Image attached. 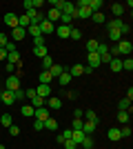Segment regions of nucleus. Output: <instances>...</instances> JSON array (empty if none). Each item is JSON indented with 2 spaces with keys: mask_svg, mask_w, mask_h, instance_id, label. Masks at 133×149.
Returning a JSON list of instances; mask_svg holds the SVG:
<instances>
[{
  "mask_svg": "<svg viewBox=\"0 0 133 149\" xmlns=\"http://www.w3.org/2000/svg\"><path fill=\"white\" fill-rule=\"evenodd\" d=\"M118 51H120L122 56H131V51H133V42H129L127 38H122L120 42H118Z\"/></svg>",
  "mask_w": 133,
  "mask_h": 149,
  "instance_id": "nucleus-1",
  "label": "nucleus"
},
{
  "mask_svg": "<svg viewBox=\"0 0 133 149\" xmlns=\"http://www.w3.org/2000/svg\"><path fill=\"white\" fill-rule=\"evenodd\" d=\"M5 89L7 91H16V89H20V78L18 76H9L5 80Z\"/></svg>",
  "mask_w": 133,
  "mask_h": 149,
  "instance_id": "nucleus-2",
  "label": "nucleus"
},
{
  "mask_svg": "<svg viewBox=\"0 0 133 149\" xmlns=\"http://www.w3.org/2000/svg\"><path fill=\"white\" fill-rule=\"evenodd\" d=\"M53 31H56V25H53V22H49L47 18L40 22V33H42V36H47V33H53Z\"/></svg>",
  "mask_w": 133,
  "mask_h": 149,
  "instance_id": "nucleus-3",
  "label": "nucleus"
},
{
  "mask_svg": "<svg viewBox=\"0 0 133 149\" xmlns=\"http://www.w3.org/2000/svg\"><path fill=\"white\" fill-rule=\"evenodd\" d=\"M0 102H5L7 107H11L13 102H16V98H13V91H0Z\"/></svg>",
  "mask_w": 133,
  "mask_h": 149,
  "instance_id": "nucleus-4",
  "label": "nucleus"
},
{
  "mask_svg": "<svg viewBox=\"0 0 133 149\" xmlns=\"http://www.w3.org/2000/svg\"><path fill=\"white\" fill-rule=\"evenodd\" d=\"M36 96H40V98H49L51 96V85H38V87H36Z\"/></svg>",
  "mask_w": 133,
  "mask_h": 149,
  "instance_id": "nucleus-5",
  "label": "nucleus"
},
{
  "mask_svg": "<svg viewBox=\"0 0 133 149\" xmlns=\"http://www.w3.org/2000/svg\"><path fill=\"white\" fill-rule=\"evenodd\" d=\"M44 102H47V109H60L62 107V100L58 98V96H49Z\"/></svg>",
  "mask_w": 133,
  "mask_h": 149,
  "instance_id": "nucleus-6",
  "label": "nucleus"
},
{
  "mask_svg": "<svg viewBox=\"0 0 133 149\" xmlns=\"http://www.w3.org/2000/svg\"><path fill=\"white\" fill-rule=\"evenodd\" d=\"M33 116H36V120H47V118H51V113H49V109L47 107H40V109H33Z\"/></svg>",
  "mask_w": 133,
  "mask_h": 149,
  "instance_id": "nucleus-7",
  "label": "nucleus"
},
{
  "mask_svg": "<svg viewBox=\"0 0 133 149\" xmlns=\"http://www.w3.org/2000/svg\"><path fill=\"white\" fill-rule=\"evenodd\" d=\"M87 60H89V65H87L89 69H98V67L102 65V62H100V56H98V54H89Z\"/></svg>",
  "mask_w": 133,
  "mask_h": 149,
  "instance_id": "nucleus-8",
  "label": "nucleus"
},
{
  "mask_svg": "<svg viewBox=\"0 0 133 149\" xmlns=\"http://www.w3.org/2000/svg\"><path fill=\"white\" fill-rule=\"evenodd\" d=\"M53 33H58V38H62V40H64V38H69V33H71V27H67V25H58Z\"/></svg>",
  "mask_w": 133,
  "mask_h": 149,
  "instance_id": "nucleus-9",
  "label": "nucleus"
},
{
  "mask_svg": "<svg viewBox=\"0 0 133 149\" xmlns=\"http://www.w3.org/2000/svg\"><path fill=\"white\" fill-rule=\"evenodd\" d=\"M56 80H58V85H60V87H67V85H69V82L73 80V78H71V74H69V71H62V74L58 76Z\"/></svg>",
  "mask_w": 133,
  "mask_h": 149,
  "instance_id": "nucleus-10",
  "label": "nucleus"
},
{
  "mask_svg": "<svg viewBox=\"0 0 133 149\" xmlns=\"http://www.w3.org/2000/svg\"><path fill=\"white\" fill-rule=\"evenodd\" d=\"M5 25L16 29V27H18V16H16V13H5Z\"/></svg>",
  "mask_w": 133,
  "mask_h": 149,
  "instance_id": "nucleus-11",
  "label": "nucleus"
},
{
  "mask_svg": "<svg viewBox=\"0 0 133 149\" xmlns=\"http://www.w3.org/2000/svg\"><path fill=\"white\" fill-rule=\"evenodd\" d=\"M25 36H27V29H20V27H16V29L11 31L13 42H20V40H25Z\"/></svg>",
  "mask_w": 133,
  "mask_h": 149,
  "instance_id": "nucleus-12",
  "label": "nucleus"
},
{
  "mask_svg": "<svg viewBox=\"0 0 133 149\" xmlns=\"http://www.w3.org/2000/svg\"><path fill=\"white\" fill-rule=\"evenodd\" d=\"M82 120H87V123H95V125L100 123V118H98V113H95L93 109H89V111H84V113H82Z\"/></svg>",
  "mask_w": 133,
  "mask_h": 149,
  "instance_id": "nucleus-13",
  "label": "nucleus"
},
{
  "mask_svg": "<svg viewBox=\"0 0 133 149\" xmlns=\"http://www.w3.org/2000/svg\"><path fill=\"white\" fill-rule=\"evenodd\" d=\"M33 56H38L40 60H42L44 56H49V51H47V47H44V45H33Z\"/></svg>",
  "mask_w": 133,
  "mask_h": 149,
  "instance_id": "nucleus-14",
  "label": "nucleus"
},
{
  "mask_svg": "<svg viewBox=\"0 0 133 149\" xmlns=\"http://www.w3.org/2000/svg\"><path fill=\"white\" fill-rule=\"evenodd\" d=\"M47 20H49V22H53V25H56L58 20H60V11H58L56 7H51L49 11H47Z\"/></svg>",
  "mask_w": 133,
  "mask_h": 149,
  "instance_id": "nucleus-15",
  "label": "nucleus"
},
{
  "mask_svg": "<svg viewBox=\"0 0 133 149\" xmlns=\"http://www.w3.org/2000/svg\"><path fill=\"white\" fill-rule=\"evenodd\" d=\"M104 7V2L102 0H89V9H91V13H98Z\"/></svg>",
  "mask_w": 133,
  "mask_h": 149,
  "instance_id": "nucleus-16",
  "label": "nucleus"
},
{
  "mask_svg": "<svg viewBox=\"0 0 133 149\" xmlns=\"http://www.w3.org/2000/svg\"><path fill=\"white\" fill-rule=\"evenodd\" d=\"M62 71H64V67H62V65H58V62H53V65H51V69H49L51 78H58V76L62 74Z\"/></svg>",
  "mask_w": 133,
  "mask_h": 149,
  "instance_id": "nucleus-17",
  "label": "nucleus"
},
{
  "mask_svg": "<svg viewBox=\"0 0 133 149\" xmlns=\"http://www.w3.org/2000/svg\"><path fill=\"white\" fill-rule=\"evenodd\" d=\"M107 136H109V140H111V143H118V140H120V129H115V127H111V129L107 131Z\"/></svg>",
  "mask_w": 133,
  "mask_h": 149,
  "instance_id": "nucleus-18",
  "label": "nucleus"
},
{
  "mask_svg": "<svg viewBox=\"0 0 133 149\" xmlns=\"http://www.w3.org/2000/svg\"><path fill=\"white\" fill-rule=\"evenodd\" d=\"M95 127H98L95 123H87V120H84V125H82V134H84V136H91V134L95 131Z\"/></svg>",
  "mask_w": 133,
  "mask_h": 149,
  "instance_id": "nucleus-19",
  "label": "nucleus"
},
{
  "mask_svg": "<svg viewBox=\"0 0 133 149\" xmlns=\"http://www.w3.org/2000/svg\"><path fill=\"white\" fill-rule=\"evenodd\" d=\"M29 105H31L33 109H40V107H44V98H40V96H33V98H29Z\"/></svg>",
  "mask_w": 133,
  "mask_h": 149,
  "instance_id": "nucleus-20",
  "label": "nucleus"
},
{
  "mask_svg": "<svg viewBox=\"0 0 133 149\" xmlns=\"http://www.w3.org/2000/svg\"><path fill=\"white\" fill-rule=\"evenodd\" d=\"M109 40H111V42H120L122 40L120 29H109Z\"/></svg>",
  "mask_w": 133,
  "mask_h": 149,
  "instance_id": "nucleus-21",
  "label": "nucleus"
},
{
  "mask_svg": "<svg viewBox=\"0 0 133 149\" xmlns=\"http://www.w3.org/2000/svg\"><path fill=\"white\" fill-rule=\"evenodd\" d=\"M0 125H2L5 129H9V127L13 125V118L9 116V113H2V116H0Z\"/></svg>",
  "mask_w": 133,
  "mask_h": 149,
  "instance_id": "nucleus-22",
  "label": "nucleus"
},
{
  "mask_svg": "<svg viewBox=\"0 0 133 149\" xmlns=\"http://www.w3.org/2000/svg\"><path fill=\"white\" fill-rule=\"evenodd\" d=\"M69 74H71V78H78V76L84 74V67H82V65H73V67L69 69Z\"/></svg>",
  "mask_w": 133,
  "mask_h": 149,
  "instance_id": "nucleus-23",
  "label": "nucleus"
},
{
  "mask_svg": "<svg viewBox=\"0 0 133 149\" xmlns=\"http://www.w3.org/2000/svg\"><path fill=\"white\" fill-rule=\"evenodd\" d=\"M27 33L33 36V38H40V36H42V33H40V25H29V27H27Z\"/></svg>",
  "mask_w": 133,
  "mask_h": 149,
  "instance_id": "nucleus-24",
  "label": "nucleus"
},
{
  "mask_svg": "<svg viewBox=\"0 0 133 149\" xmlns=\"http://www.w3.org/2000/svg\"><path fill=\"white\" fill-rule=\"evenodd\" d=\"M118 109H120V111H129V109H131V98H122L120 102H118Z\"/></svg>",
  "mask_w": 133,
  "mask_h": 149,
  "instance_id": "nucleus-25",
  "label": "nucleus"
},
{
  "mask_svg": "<svg viewBox=\"0 0 133 149\" xmlns=\"http://www.w3.org/2000/svg\"><path fill=\"white\" fill-rule=\"evenodd\" d=\"M51 80L53 78H51L49 71H40V85H51Z\"/></svg>",
  "mask_w": 133,
  "mask_h": 149,
  "instance_id": "nucleus-26",
  "label": "nucleus"
},
{
  "mask_svg": "<svg viewBox=\"0 0 133 149\" xmlns=\"http://www.w3.org/2000/svg\"><path fill=\"white\" fill-rule=\"evenodd\" d=\"M29 25H31V22H29V18H27V13L18 16V27H20V29H27Z\"/></svg>",
  "mask_w": 133,
  "mask_h": 149,
  "instance_id": "nucleus-27",
  "label": "nucleus"
},
{
  "mask_svg": "<svg viewBox=\"0 0 133 149\" xmlns=\"http://www.w3.org/2000/svg\"><path fill=\"white\" fill-rule=\"evenodd\" d=\"M109 65H111V71H115V74H118V71H122V60H118V58H113Z\"/></svg>",
  "mask_w": 133,
  "mask_h": 149,
  "instance_id": "nucleus-28",
  "label": "nucleus"
},
{
  "mask_svg": "<svg viewBox=\"0 0 133 149\" xmlns=\"http://www.w3.org/2000/svg\"><path fill=\"white\" fill-rule=\"evenodd\" d=\"M44 129H49V131H56V129H58V123H56L53 118H47V120H44Z\"/></svg>",
  "mask_w": 133,
  "mask_h": 149,
  "instance_id": "nucleus-29",
  "label": "nucleus"
},
{
  "mask_svg": "<svg viewBox=\"0 0 133 149\" xmlns=\"http://www.w3.org/2000/svg\"><path fill=\"white\" fill-rule=\"evenodd\" d=\"M93 13H91V9L89 7H82V9H78V18H91Z\"/></svg>",
  "mask_w": 133,
  "mask_h": 149,
  "instance_id": "nucleus-30",
  "label": "nucleus"
},
{
  "mask_svg": "<svg viewBox=\"0 0 133 149\" xmlns=\"http://www.w3.org/2000/svg\"><path fill=\"white\" fill-rule=\"evenodd\" d=\"M71 140H73L76 145H80L84 140V134H82V131H73V134H71Z\"/></svg>",
  "mask_w": 133,
  "mask_h": 149,
  "instance_id": "nucleus-31",
  "label": "nucleus"
},
{
  "mask_svg": "<svg viewBox=\"0 0 133 149\" xmlns=\"http://www.w3.org/2000/svg\"><path fill=\"white\" fill-rule=\"evenodd\" d=\"M60 22L67 27H71V22H73V18H71V13H60Z\"/></svg>",
  "mask_w": 133,
  "mask_h": 149,
  "instance_id": "nucleus-32",
  "label": "nucleus"
},
{
  "mask_svg": "<svg viewBox=\"0 0 133 149\" xmlns=\"http://www.w3.org/2000/svg\"><path fill=\"white\" fill-rule=\"evenodd\" d=\"M95 54H98V56H104V54H109V45L98 42V49H95Z\"/></svg>",
  "mask_w": 133,
  "mask_h": 149,
  "instance_id": "nucleus-33",
  "label": "nucleus"
},
{
  "mask_svg": "<svg viewBox=\"0 0 133 149\" xmlns=\"http://www.w3.org/2000/svg\"><path fill=\"white\" fill-rule=\"evenodd\" d=\"M111 11H113L115 16H122V11H124V5H120V2H113V5H111Z\"/></svg>",
  "mask_w": 133,
  "mask_h": 149,
  "instance_id": "nucleus-34",
  "label": "nucleus"
},
{
  "mask_svg": "<svg viewBox=\"0 0 133 149\" xmlns=\"http://www.w3.org/2000/svg\"><path fill=\"white\" fill-rule=\"evenodd\" d=\"M7 60L11 62V65H18V62H20V54H18V51H11V54L7 56Z\"/></svg>",
  "mask_w": 133,
  "mask_h": 149,
  "instance_id": "nucleus-35",
  "label": "nucleus"
},
{
  "mask_svg": "<svg viewBox=\"0 0 133 149\" xmlns=\"http://www.w3.org/2000/svg\"><path fill=\"white\" fill-rule=\"evenodd\" d=\"M129 116H131L129 111H118V120H120L122 125H129Z\"/></svg>",
  "mask_w": 133,
  "mask_h": 149,
  "instance_id": "nucleus-36",
  "label": "nucleus"
},
{
  "mask_svg": "<svg viewBox=\"0 0 133 149\" xmlns=\"http://www.w3.org/2000/svg\"><path fill=\"white\" fill-rule=\"evenodd\" d=\"M51 65H53V58H51V56H44V58H42V67H44V71H49Z\"/></svg>",
  "mask_w": 133,
  "mask_h": 149,
  "instance_id": "nucleus-37",
  "label": "nucleus"
},
{
  "mask_svg": "<svg viewBox=\"0 0 133 149\" xmlns=\"http://www.w3.org/2000/svg\"><path fill=\"white\" fill-rule=\"evenodd\" d=\"M80 145H82L84 149H93V138H91V136H84V140Z\"/></svg>",
  "mask_w": 133,
  "mask_h": 149,
  "instance_id": "nucleus-38",
  "label": "nucleus"
},
{
  "mask_svg": "<svg viewBox=\"0 0 133 149\" xmlns=\"http://www.w3.org/2000/svg\"><path fill=\"white\" fill-rule=\"evenodd\" d=\"M122 25H124V22H122L120 18H113V20H111V22H109V29H120Z\"/></svg>",
  "mask_w": 133,
  "mask_h": 149,
  "instance_id": "nucleus-39",
  "label": "nucleus"
},
{
  "mask_svg": "<svg viewBox=\"0 0 133 149\" xmlns=\"http://www.w3.org/2000/svg\"><path fill=\"white\" fill-rule=\"evenodd\" d=\"M91 18H93V22H98V25H102V22H104V20H107V18H104V13H102V11L93 13V16H91Z\"/></svg>",
  "mask_w": 133,
  "mask_h": 149,
  "instance_id": "nucleus-40",
  "label": "nucleus"
},
{
  "mask_svg": "<svg viewBox=\"0 0 133 149\" xmlns=\"http://www.w3.org/2000/svg\"><path fill=\"white\" fill-rule=\"evenodd\" d=\"M95 49H98V40H89L87 42V51L89 54H95Z\"/></svg>",
  "mask_w": 133,
  "mask_h": 149,
  "instance_id": "nucleus-41",
  "label": "nucleus"
},
{
  "mask_svg": "<svg viewBox=\"0 0 133 149\" xmlns=\"http://www.w3.org/2000/svg\"><path fill=\"white\" fill-rule=\"evenodd\" d=\"M20 113L29 118V116H33V107H31V105H22V111H20Z\"/></svg>",
  "mask_w": 133,
  "mask_h": 149,
  "instance_id": "nucleus-42",
  "label": "nucleus"
},
{
  "mask_svg": "<svg viewBox=\"0 0 133 149\" xmlns=\"http://www.w3.org/2000/svg\"><path fill=\"white\" fill-rule=\"evenodd\" d=\"M131 134H133V131H131V127H129V125H124V127L120 129V136H122V138H131Z\"/></svg>",
  "mask_w": 133,
  "mask_h": 149,
  "instance_id": "nucleus-43",
  "label": "nucleus"
},
{
  "mask_svg": "<svg viewBox=\"0 0 133 149\" xmlns=\"http://www.w3.org/2000/svg\"><path fill=\"white\" fill-rule=\"evenodd\" d=\"M82 125H84L82 118H73V131H82Z\"/></svg>",
  "mask_w": 133,
  "mask_h": 149,
  "instance_id": "nucleus-44",
  "label": "nucleus"
},
{
  "mask_svg": "<svg viewBox=\"0 0 133 149\" xmlns=\"http://www.w3.org/2000/svg\"><path fill=\"white\" fill-rule=\"evenodd\" d=\"M69 38H71V40H80V38H82L80 29H73V27H71V33H69Z\"/></svg>",
  "mask_w": 133,
  "mask_h": 149,
  "instance_id": "nucleus-45",
  "label": "nucleus"
},
{
  "mask_svg": "<svg viewBox=\"0 0 133 149\" xmlns=\"http://www.w3.org/2000/svg\"><path fill=\"white\" fill-rule=\"evenodd\" d=\"M122 69H127V71H131V69H133V60H131V58L122 60Z\"/></svg>",
  "mask_w": 133,
  "mask_h": 149,
  "instance_id": "nucleus-46",
  "label": "nucleus"
},
{
  "mask_svg": "<svg viewBox=\"0 0 133 149\" xmlns=\"http://www.w3.org/2000/svg\"><path fill=\"white\" fill-rule=\"evenodd\" d=\"M5 49H7V54H11V51H18V45H16V42H7Z\"/></svg>",
  "mask_w": 133,
  "mask_h": 149,
  "instance_id": "nucleus-47",
  "label": "nucleus"
},
{
  "mask_svg": "<svg viewBox=\"0 0 133 149\" xmlns=\"http://www.w3.org/2000/svg\"><path fill=\"white\" fill-rule=\"evenodd\" d=\"M71 134H73V129H64L62 134H60V138H62V140H71Z\"/></svg>",
  "mask_w": 133,
  "mask_h": 149,
  "instance_id": "nucleus-48",
  "label": "nucleus"
},
{
  "mask_svg": "<svg viewBox=\"0 0 133 149\" xmlns=\"http://www.w3.org/2000/svg\"><path fill=\"white\" fill-rule=\"evenodd\" d=\"M13 98L16 100H25V91H22V89H16V91H13Z\"/></svg>",
  "mask_w": 133,
  "mask_h": 149,
  "instance_id": "nucleus-49",
  "label": "nucleus"
},
{
  "mask_svg": "<svg viewBox=\"0 0 133 149\" xmlns=\"http://www.w3.org/2000/svg\"><path fill=\"white\" fill-rule=\"evenodd\" d=\"M33 129H36V131H42L44 129V123H42V120H33Z\"/></svg>",
  "mask_w": 133,
  "mask_h": 149,
  "instance_id": "nucleus-50",
  "label": "nucleus"
},
{
  "mask_svg": "<svg viewBox=\"0 0 133 149\" xmlns=\"http://www.w3.org/2000/svg\"><path fill=\"white\" fill-rule=\"evenodd\" d=\"M62 147H64V149H76L78 145L73 143V140H64V143H62Z\"/></svg>",
  "mask_w": 133,
  "mask_h": 149,
  "instance_id": "nucleus-51",
  "label": "nucleus"
},
{
  "mask_svg": "<svg viewBox=\"0 0 133 149\" xmlns=\"http://www.w3.org/2000/svg\"><path fill=\"white\" fill-rule=\"evenodd\" d=\"M7 131H9L11 136H18V134H20V127H16V125H11V127H9V129H7Z\"/></svg>",
  "mask_w": 133,
  "mask_h": 149,
  "instance_id": "nucleus-52",
  "label": "nucleus"
},
{
  "mask_svg": "<svg viewBox=\"0 0 133 149\" xmlns=\"http://www.w3.org/2000/svg\"><path fill=\"white\" fill-rule=\"evenodd\" d=\"M9 42V38L5 36V33H0V49H5V45Z\"/></svg>",
  "mask_w": 133,
  "mask_h": 149,
  "instance_id": "nucleus-53",
  "label": "nucleus"
},
{
  "mask_svg": "<svg viewBox=\"0 0 133 149\" xmlns=\"http://www.w3.org/2000/svg\"><path fill=\"white\" fill-rule=\"evenodd\" d=\"M5 69H7V74H9V76H13V69H16V65H11V62H7V65H5Z\"/></svg>",
  "mask_w": 133,
  "mask_h": 149,
  "instance_id": "nucleus-54",
  "label": "nucleus"
},
{
  "mask_svg": "<svg viewBox=\"0 0 133 149\" xmlns=\"http://www.w3.org/2000/svg\"><path fill=\"white\" fill-rule=\"evenodd\" d=\"M22 7H25V11L33 9V0H25V2H22Z\"/></svg>",
  "mask_w": 133,
  "mask_h": 149,
  "instance_id": "nucleus-55",
  "label": "nucleus"
},
{
  "mask_svg": "<svg viewBox=\"0 0 133 149\" xmlns=\"http://www.w3.org/2000/svg\"><path fill=\"white\" fill-rule=\"evenodd\" d=\"M36 96V89H25V98H33Z\"/></svg>",
  "mask_w": 133,
  "mask_h": 149,
  "instance_id": "nucleus-56",
  "label": "nucleus"
},
{
  "mask_svg": "<svg viewBox=\"0 0 133 149\" xmlns=\"http://www.w3.org/2000/svg\"><path fill=\"white\" fill-rule=\"evenodd\" d=\"M64 96H67V98H69V100H76V98H78V93H76V91H67V93H64Z\"/></svg>",
  "mask_w": 133,
  "mask_h": 149,
  "instance_id": "nucleus-57",
  "label": "nucleus"
},
{
  "mask_svg": "<svg viewBox=\"0 0 133 149\" xmlns=\"http://www.w3.org/2000/svg\"><path fill=\"white\" fill-rule=\"evenodd\" d=\"M82 113H84L82 109H76V111H73V118H82Z\"/></svg>",
  "mask_w": 133,
  "mask_h": 149,
  "instance_id": "nucleus-58",
  "label": "nucleus"
},
{
  "mask_svg": "<svg viewBox=\"0 0 133 149\" xmlns=\"http://www.w3.org/2000/svg\"><path fill=\"white\" fill-rule=\"evenodd\" d=\"M7 56H9V54H7V49H0V60H7Z\"/></svg>",
  "mask_w": 133,
  "mask_h": 149,
  "instance_id": "nucleus-59",
  "label": "nucleus"
},
{
  "mask_svg": "<svg viewBox=\"0 0 133 149\" xmlns=\"http://www.w3.org/2000/svg\"><path fill=\"white\" fill-rule=\"evenodd\" d=\"M0 149H5V145H0Z\"/></svg>",
  "mask_w": 133,
  "mask_h": 149,
  "instance_id": "nucleus-60",
  "label": "nucleus"
}]
</instances>
